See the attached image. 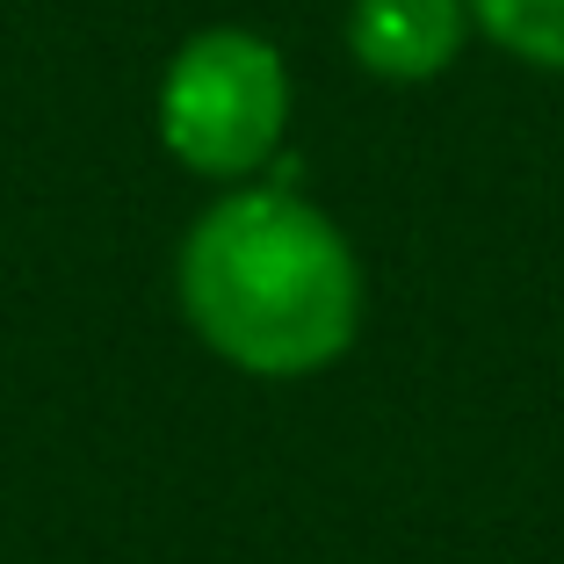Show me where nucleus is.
<instances>
[{
    "label": "nucleus",
    "instance_id": "obj_3",
    "mask_svg": "<svg viewBox=\"0 0 564 564\" xmlns=\"http://www.w3.org/2000/svg\"><path fill=\"white\" fill-rule=\"evenodd\" d=\"M470 30L464 0H355L348 8V51L355 66L377 73V80H434V73L456 66Z\"/></svg>",
    "mask_w": 564,
    "mask_h": 564
},
{
    "label": "nucleus",
    "instance_id": "obj_2",
    "mask_svg": "<svg viewBox=\"0 0 564 564\" xmlns=\"http://www.w3.org/2000/svg\"><path fill=\"white\" fill-rule=\"evenodd\" d=\"M290 131V66L253 30H203L160 80V138L188 174L239 182Z\"/></svg>",
    "mask_w": 564,
    "mask_h": 564
},
{
    "label": "nucleus",
    "instance_id": "obj_4",
    "mask_svg": "<svg viewBox=\"0 0 564 564\" xmlns=\"http://www.w3.org/2000/svg\"><path fill=\"white\" fill-rule=\"evenodd\" d=\"M464 8L499 51H514L543 73H564V0H464Z\"/></svg>",
    "mask_w": 564,
    "mask_h": 564
},
{
    "label": "nucleus",
    "instance_id": "obj_1",
    "mask_svg": "<svg viewBox=\"0 0 564 564\" xmlns=\"http://www.w3.org/2000/svg\"><path fill=\"white\" fill-rule=\"evenodd\" d=\"M182 312L247 377H312L362 326V268L340 225L282 188H239L182 247Z\"/></svg>",
    "mask_w": 564,
    "mask_h": 564
}]
</instances>
